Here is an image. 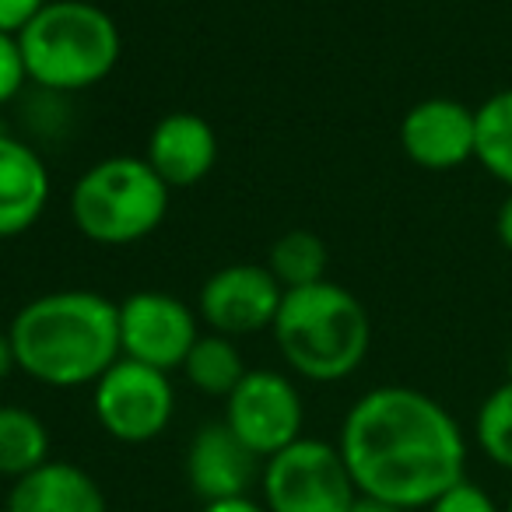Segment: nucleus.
<instances>
[{"label": "nucleus", "instance_id": "f257e3e1", "mask_svg": "<svg viewBox=\"0 0 512 512\" xmlns=\"http://www.w3.org/2000/svg\"><path fill=\"white\" fill-rule=\"evenodd\" d=\"M358 495L428 509L467 477V439L456 418L414 386H376L351 404L337 439Z\"/></svg>", "mask_w": 512, "mask_h": 512}, {"label": "nucleus", "instance_id": "f03ea898", "mask_svg": "<svg viewBox=\"0 0 512 512\" xmlns=\"http://www.w3.org/2000/svg\"><path fill=\"white\" fill-rule=\"evenodd\" d=\"M8 334L18 369L53 390L95 386L123 358L116 302L88 288H64L25 302Z\"/></svg>", "mask_w": 512, "mask_h": 512}, {"label": "nucleus", "instance_id": "7ed1b4c3", "mask_svg": "<svg viewBox=\"0 0 512 512\" xmlns=\"http://www.w3.org/2000/svg\"><path fill=\"white\" fill-rule=\"evenodd\" d=\"M274 344L295 376L341 383L362 369L372 344V320L362 299L334 281L285 292L274 316Z\"/></svg>", "mask_w": 512, "mask_h": 512}, {"label": "nucleus", "instance_id": "20e7f679", "mask_svg": "<svg viewBox=\"0 0 512 512\" xmlns=\"http://www.w3.org/2000/svg\"><path fill=\"white\" fill-rule=\"evenodd\" d=\"M25 74L50 95L95 88L116 71L123 53L120 25L92 0H46L18 32Z\"/></svg>", "mask_w": 512, "mask_h": 512}, {"label": "nucleus", "instance_id": "39448f33", "mask_svg": "<svg viewBox=\"0 0 512 512\" xmlns=\"http://www.w3.org/2000/svg\"><path fill=\"white\" fill-rule=\"evenodd\" d=\"M169 214V186L144 158L109 155L88 165L71 190V221L95 246H134Z\"/></svg>", "mask_w": 512, "mask_h": 512}, {"label": "nucleus", "instance_id": "423d86ee", "mask_svg": "<svg viewBox=\"0 0 512 512\" xmlns=\"http://www.w3.org/2000/svg\"><path fill=\"white\" fill-rule=\"evenodd\" d=\"M260 491L267 512H351L362 498L341 449L309 435L264 460Z\"/></svg>", "mask_w": 512, "mask_h": 512}, {"label": "nucleus", "instance_id": "0eeeda50", "mask_svg": "<svg viewBox=\"0 0 512 512\" xmlns=\"http://www.w3.org/2000/svg\"><path fill=\"white\" fill-rule=\"evenodd\" d=\"M92 411L109 439L144 446L169 428L176 414V390L169 383V372L120 358L92 386Z\"/></svg>", "mask_w": 512, "mask_h": 512}, {"label": "nucleus", "instance_id": "6e6552de", "mask_svg": "<svg viewBox=\"0 0 512 512\" xmlns=\"http://www.w3.org/2000/svg\"><path fill=\"white\" fill-rule=\"evenodd\" d=\"M225 421L260 460L302 439L306 404L299 386L274 369H249L242 383L225 397Z\"/></svg>", "mask_w": 512, "mask_h": 512}, {"label": "nucleus", "instance_id": "1a4fd4ad", "mask_svg": "<svg viewBox=\"0 0 512 512\" xmlns=\"http://www.w3.org/2000/svg\"><path fill=\"white\" fill-rule=\"evenodd\" d=\"M120 320V351L130 362L151 369H183L186 355L197 344V313L169 292H134L116 302Z\"/></svg>", "mask_w": 512, "mask_h": 512}, {"label": "nucleus", "instance_id": "9d476101", "mask_svg": "<svg viewBox=\"0 0 512 512\" xmlns=\"http://www.w3.org/2000/svg\"><path fill=\"white\" fill-rule=\"evenodd\" d=\"M281 299L285 288L267 271V264H228L200 285L197 316L211 327V334L235 341L271 330Z\"/></svg>", "mask_w": 512, "mask_h": 512}, {"label": "nucleus", "instance_id": "9b49d317", "mask_svg": "<svg viewBox=\"0 0 512 512\" xmlns=\"http://www.w3.org/2000/svg\"><path fill=\"white\" fill-rule=\"evenodd\" d=\"M400 148L425 172L460 169L474 158V109L446 95L414 102L400 120Z\"/></svg>", "mask_w": 512, "mask_h": 512}, {"label": "nucleus", "instance_id": "f8f14e48", "mask_svg": "<svg viewBox=\"0 0 512 512\" xmlns=\"http://www.w3.org/2000/svg\"><path fill=\"white\" fill-rule=\"evenodd\" d=\"M260 470L264 460L225 421L204 425L186 449V481L193 495H200L204 502L249 495L253 481H260Z\"/></svg>", "mask_w": 512, "mask_h": 512}, {"label": "nucleus", "instance_id": "ddd939ff", "mask_svg": "<svg viewBox=\"0 0 512 512\" xmlns=\"http://www.w3.org/2000/svg\"><path fill=\"white\" fill-rule=\"evenodd\" d=\"M144 162L158 172V179L169 190L197 186L200 179L211 176L214 162H218V134L204 116L179 109L155 123Z\"/></svg>", "mask_w": 512, "mask_h": 512}, {"label": "nucleus", "instance_id": "4468645a", "mask_svg": "<svg viewBox=\"0 0 512 512\" xmlns=\"http://www.w3.org/2000/svg\"><path fill=\"white\" fill-rule=\"evenodd\" d=\"M50 204V169L25 137L0 134V239L25 235Z\"/></svg>", "mask_w": 512, "mask_h": 512}, {"label": "nucleus", "instance_id": "2eb2a0df", "mask_svg": "<svg viewBox=\"0 0 512 512\" xmlns=\"http://www.w3.org/2000/svg\"><path fill=\"white\" fill-rule=\"evenodd\" d=\"M4 512H109V502L88 470L50 460L11 481Z\"/></svg>", "mask_w": 512, "mask_h": 512}, {"label": "nucleus", "instance_id": "dca6fc26", "mask_svg": "<svg viewBox=\"0 0 512 512\" xmlns=\"http://www.w3.org/2000/svg\"><path fill=\"white\" fill-rule=\"evenodd\" d=\"M43 463H50V432L43 418L29 407L0 404V477L18 481Z\"/></svg>", "mask_w": 512, "mask_h": 512}, {"label": "nucleus", "instance_id": "f3484780", "mask_svg": "<svg viewBox=\"0 0 512 512\" xmlns=\"http://www.w3.org/2000/svg\"><path fill=\"white\" fill-rule=\"evenodd\" d=\"M179 372H183L186 383H190L197 393L225 400L228 393L242 383V376H246L249 369H246V362H242V351L232 337L200 334Z\"/></svg>", "mask_w": 512, "mask_h": 512}, {"label": "nucleus", "instance_id": "a211bd4d", "mask_svg": "<svg viewBox=\"0 0 512 512\" xmlns=\"http://www.w3.org/2000/svg\"><path fill=\"white\" fill-rule=\"evenodd\" d=\"M267 271L278 278V285L285 292L320 285V281H330V249L316 232L292 228V232H285L281 239L271 242V249H267Z\"/></svg>", "mask_w": 512, "mask_h": 512}, {"label": "nucleus", "instance_id": "6ab92c4d", "mask_svg": "<svg viewBox=\"0 0 512 512\" xmlns=\"http://www.w3.org/2000/svg\"><path fill=\"white\" fill-rule=\"evenodd\" d=\"M474 162L512 190V88L474 109Z\"/></svg>", "mask_w": 512, "mask_h": 512}, {"label": "nucleus", "instance_id": "aec40b11", "mask_svg": "<svg viewBox=\"0 0 512 512\" xmlns=\"http://www.w3.org/2000/svg\"><path fill=\"white\" fill-rule=\"evenodd\" d=\"M474 439L477 449L488 456L495 467L512 470V379L484 397L474 418Z\"/></svg>", "mask_w": 512, "mask_h": 512}, {"label": "nucleus", "instance_id": "412c9836", "mask_svg": "<svg viewBox=\"0 0 512 512\" xmlns=\"http://www.w3.org/2000/svg\"><path fill=\"white\" fill-rule=\"evenodd\" d=\"M425 512H502V509H498V502L481 488V484H474V481L463 477L460 484H453L449 491H442V495L435 498Z\"/></svg>", "mask_w": 512, "mask_h": 512}, {"label": "nucleus", "instance_id": "4be33fe9", "mask_svg": "<svg viewBox=\"0 0 512 512\" xmlns=\"http://www.w3.org/2000/svg\"><path fill=\"white\" fill-rule=\"evenodd\" d=\"M25 85H29V74H25V60L18 50V36L0 32V109L15 102Z\"/></svg>", "mask_w": 512, "mask_h": 512}, {"label": "nucleus", "instance_id": "5701e85b", "mask_svg": "<svg viewBox=\"0 0 512 512\" xmlns=\"http://www.w3.org/2000/svg\"><path fill=\"white\" fill-rule=\"evenodd\" d=\"M46 0H0V32L18 36L43 11Z\"/></svg>", "mask_w": 512, "mask_h": 512}, {"label": "nucleus", "instance_id": "b1692460", "mask_svg": "<svg viewBox=\"0 0 512 512\" xmlns=\"http://www.w3.org/2000/svg\"><path fill=\"white\" fill-rule=\"evenodd\" d=\"M200 512H267L264 502H253L249 495H239V498H218V502H204Z\"/></svg>", "mask_w": 512, "mask_h": 512}, {"label": "nucleus", "instance_id": "393cba45", "mask_svg": "<svg viewBox=\"0 0 512 512\" xmlns=\"http://www.w3.org/2000/svg\"><path fill=\"white\" fill-rule=\"evenodd\" d=\"M495 232H498V242L512 253V190H509V197L502 200V207H498Z\"/></svg>", "mask_w": 512, "mask_h": 512}, {"label": "nucleus", "instance_id": "a878e982", "mask_svg": "<svg viewBox=\"0 0 512 512\" xmlns=\"http://www.w3.org/2000/svg\"><path fill=\"white\" fill-rule=\"evenodd\" d=\"M18 369V358H15V344H11L8 330H0V383Z\"/></svg>", "mask_w": 512, "mask_h": 512}, {"label": "nucleus", "instance_id": "bb28decb", "mask_svg": "<svg viewBox=\"0 0 512 512\" xmlns=\"http://www.w3.org/2000/svg\"><path fill=\"white\" fill-rule=\"evenodd\" d=\"M351 512H404V509H397V505H386V502H376V498H365L362 495Z\"/></svg>", "mask_w": 512, "mask_h": 512}, {"label": "nucleus", "instance_id": "cd10ccee", "mask_svg": "<svg viewBox=\"0 0 512 512\" xmlns=\"http://www.w3.org/2000/svg\"><path fill=\"white\" fill-rule=\"evenodd\" d=\"M502 512H512V495H509V502H505V509Z\"/></svg>", "mask_w": 512, "mask_h": 512}]
</instances>
